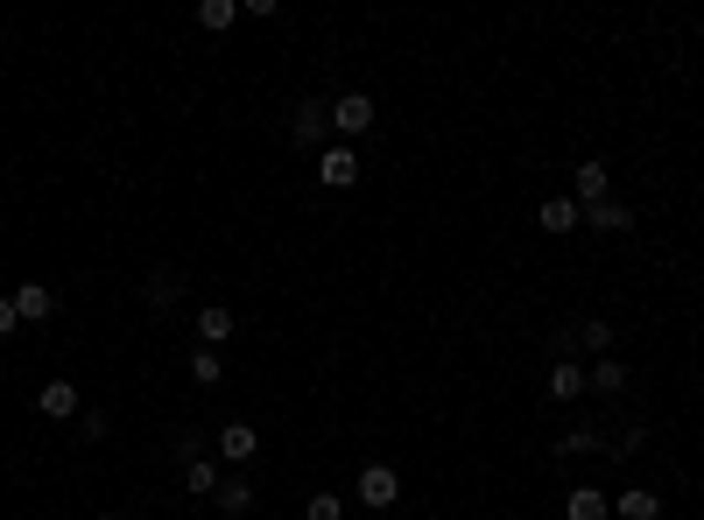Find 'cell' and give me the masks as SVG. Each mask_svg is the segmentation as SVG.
<instances>
[{"mask_svg":"<svg viewBox=\"0 0 704 520\" xmlns=\"http://www.w3.org/2000/svg\"><path fill=\"white\" fill-rule=\"evenodd\" d=\"M606 198H613V169H606V162H578V190H570V204L592 211V204H606Z\"/></svg>","mask_w":704,"mask_h":520,"instance_id":"obj_8","label":"cell"},{"mask_svg":"<svg viewBox=\"0 0 704 520\" xmlns=\"http://www.w3.org/2000/svg\"><path fill=\"white\" fill-rule=\"evenodd\" d=\"M190 331H198V344H204V352H219V344H225V338L240 331V317L225 310V303H204V310L190 317Z\"/></svg>","mask_w":704,"mask_h":520,"instance_id":"obj_6","label":"cell"},{"mask_svg":"<svg viewBox=\"0 0 704 520\" xmlns=\"http://www.w3.org/2000/svg\"><path fill=\"white\" fill-rule=\"evenodd\" d=\"M92 520H120V513H92Z\"/></svg>","mask_w":704,"mask_h":520,"instance_id":"obj_24","label":"cell"},{"mask_svg":"<svg viewBox=\"0 0 704 520\" xmlns=\"http://www.w3.org/2000/svg\"><path fill=\"white\" fill-rule=\"evenodd\" d=\"M317 183H325V190H353V183H359V156H353L346 141L317 156Z\"/></svg>","mask_w":704,"mask_h":520,"instance_id":"obj_7","label":"cell"},{"mask_svg":"<svg viewBox=\"0 0 704 520\" xmlns=\"http://www.w3.org/2000/svg\"><path fill=\"white\" fill-rule=\"evenodd\" d=\"M190 380H198V388H219V380H225V359L198 344V352H190Z\"/></svg>","mask_w":704,"mask_h":520,"instance_id":"obj_20","label":"cell"},{"mask_svg":"<svg viewBox=\"0 0 704 520\" xmlns=\"http://www.w3.org/2000/svg\"><path fill=\"white\" fill-rule=\"evenodd\" d=\"M564 520H613V499L578 478V486H570V499H564Z\"/></svg>","mask_w":704,"mask_h":520,"instance_id":"obj_12","label":"cell"},{"mask_svg":"<svg viewBox=\"0 0 704 520\" xmlns=\"http://www.w3.org/2000/svg\"><path fill=\"white\" fill-rule=\"evenodd\" d=\"M78 388H71V380H43V388H35V408H43L50 422H71V415H78Z\"/></svg>","mask_w":704,"mask_h":520,"instance_id":"obj_10","label":"cell"},{"mask_svg":"<svg viewBox=\"0 0 704 520\" xmlns=\"http://www.w3.org/2000/svg\"><path fill=\"white\" fill-rule=\"evenodd\" d=\"M578 394H592V373L578 359H557L549 365V401H578Z\"/></svg>","mask_w":704,"mask_h":520,"instance_id":"obj_13","label":"cell"},{"mask_svg":"<svg viewBox=\"0 0 704 520\" xmlns=\"http://www.w3.org/2000/svg\"><path fill=\"white\" fill-rule=\"evenodd\" d=\"M14 323H22L14 317V296H0V338H14Z\"/></svg>","mask_w":704,"mask_h":520,"instance_id":"obj_23","label":"cell"},{"mask_svg":"<svg viewBox=\"0 0 704 520\" xmlns=\"http://www.w3.org/2000/svg\"><path fill=\"white\" fill-rule=\"evenodd\" d=\"M620 388H627V365H620L613 352H606V359L592 365V394H620Z\"/></svg>","mask_w":704,"mask_h":520,"instance_id":"obj_22","label":"cell"},{"mask_svg":"<svg viewBox=\"0 0 704 520\" xmlns=\"http://www.w3.org/2000/svg\"><path fill=\"white\" fill-rule=\"evenodd\" d=\"M8 296H14V317H22V323H50L56 317V288L50 282H14Z\"/></svg>","mask_w":704,"mask_h":520,"instance_id":"obj_4","label":"cell"},{"mask_svg":"<svg viewBox=\"0 0 704 520\" xmlns=\"http://www.w3.org/2000/svg\"><path fill=\"white\" fill-rule=\"evenodd\" d=\"M303 520H346V492H311L303 499Z\"/></svg>","mask_w":704,"mask_h":520,"instance_id":"obj_21","label":"cell"},{"mask_svg":"<svg viewBox=\"0 0 704 520\" xmlns=\"http://www.w3.org/2000/svg\"><path fill=\"white\" fill-rule=\"evenodd\" d=\"M536 225H543L549 240H564V233H578V225H585V211L570 204V198H543V211H536Z\"/></svg>","mask_w":704,"mask_h":520,"instance_id":"obj_14","label":"cell"},{"mask_svg":"<svg viewBox=\"0 0 704 520\" xmlns=\"http://www.w3.org/2000/svg\"><path fill=\"white\" fill-rule=\"evenodd\" d=\"M599 443H606V436L592 429V422H578V429H564V436H557V457H606Z\"/></svg>","mask_w":704,"mask_h":520,"instance_id":"obj_17","label":"cell"},{"mask_svg":"<svg viewBox=\"0 0 704 520\" xmlns=\"http://www.w3.org/2000/svg\"><path fill=\"white\" fill-rule=\"evenodd\" d=\"M141 296L156 303V310H169V303L183 296V275H177V267H156V275H148V288H141Z\"/></svg>","mask_w":704,"mask_h":520,"instance_id":"obj_19","label":"cell"},{"mask_svg":"<svg viewBox=\"0 0 704 520\" xmlns=\"http://www.w3.org/2000/svg\"><path fill=\"white\" fill-rule=\"evenodd\" d=\"M353 499H359V507H395V499H402V471H395V465H367L359 486H353Z\"/></svg>","mask_w":704,"mask_h":520,"instance_id":"obj_2","label":"cell"},{"mask_svg":"<svg viewBox=\"0 0 704 520\" xmlns=\"http://www.w3.org/2000/svg\"><path fill=\"white\" fill-rule=\"evenodd\" d=\"M613 520H662V492H649V486H627V492L613 499Z\"/></svg>","mask_w":704,"mask_h":520,"instance_id":"obj_15","label":"cell"},{"mask_svg":"<svg viewBox=\"0 0 704 520\" xmlns=\"http://www.w3.org/2000/svg\"><path fill=\"white\" fill-rule=\"evenodd\" d=\"M240 22V0H198V29H212V35H225Z\"/></svg>","mask_w":704,"mask_h":520,"instance_id":"obj_18","label":"cell"},{"mask_svg":"<svg viewBox=\"0 0 704 520\" xmlns=\"http://www.w3.org/2000/svg\"><path fill=\"white\" fill-rule=\"evenodd\" d=\"M367 127H374V99H367V92H346V99H332V134H346V148H353Z\"/></svg>","mask_w":704,"mask_h":520,"instance_id":"obj_3","label":"cell"},{"mask_svg":"<svg viewBox=\"0 0 704 520\" xmlns=\"http://www.w3.org/2000/svg\"><path fill=\"white\" fill-rule=\"evenodd\" d=\"M585 233H634V204H620V198H606V204H592L585 211Z\"/></svg>","mask_w":704,"mask_h":520,"instance_id":"obj_11","label":"cell"},{"mask_svg":"<svg viewBox=\"0 0 704 520\" xmlns=\"http://www.w3.org/2000/svg\"><path fill=\"white\" fill-rule=\"evenodd\" d=\"M254 450H261L254 422H225V429L212 436V457H219V465H233V471H246V457H254Z\"/></svg>","mask_w":704,"mask_h":520,"instance_id":"obj_1","label":"cell"},{"mask_svg":"<svg viewBox=\"0 0 704 520\" xmlns=\"http://www.w3.org/2000/svg\"><path fill=\"white\" fill-rule=\"evenodd\" d=\"M212 507H219V513H233V520H240V513H254V486H246V478L233 471V478H225V486L212 492Z\"/></svg>","mask_w":704,"mask_h":520,"instance_id":"obj_16","label":"cell"},{"mask_svg":"<svg viewBox=\"0 0 704 520\" xmlns=\"http://www.w3.org/2000/svg\"><path fill=\"white\" fill-rule=\"evenodd\" d=\"M219 486H225V471H219L212 450H204V457H183V492H190V499H212Z\"/></svg>","mask_w":704,"mask_h":520,"instance_id":"obj_9","label":"cell"},{"mask_svg":"<svg viewBox=\"0 0 704 520\" xmlns=\"http://www.w3.org/2000/svg\"><path fill=\"white\" fill-rule=\"evenodd\" d=\"M290 134H296V148H317V141L332 134V106H325V99H296Z\"/></svg>","mask_w":704,"mask_h":520,"instance_id":"obj_5","label":"cell"}]
</instances>
